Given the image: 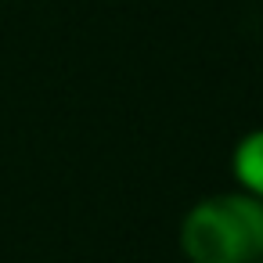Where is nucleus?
<instances>
[{
	"label": "nucleus",
	"mask_w": 263,
	"mask_h": 263,
	"mask_svg": "<svg viewBox=\"0 0 263 263\" xmlns=\"http://www.w3.org/2000/svg\"><path fill=\"white\" fill-rule=\"evenodd\" d=\"M180 252L191 263H259L263 202L245 191L198 198L180 220Z\"/></svg>",
	"instance_id": "obj_1"
},
{
	"label": "nucleus",
	"mask_w": 263,
	"mask_h": 263,
	"mask_svg": "<svg viewBox=\"0 0 263 263\" xmlns=\"http://www.w3.org/2000/svg\"><path fill=\"white\" fill-rule=\"evenodd\" d=\"M231 173H234V184L238 191L252 195L263 202V126L259 130H249L234 152H231Z\"/></svg>",
	"instance_id": "obj_2"
},
{
	"label": "nucleus",
	"mask_w": 263,
	"mask_h": 263,
	"mask_svg": "<svg viewBox=\"0 0 263 263\" xmlns=\"http://www.w3.org/2000/svg\"><path fill=\"white\" fill-rule=\"evenodd\" d=\"M259 263H263V259H259Z\"/></svg>",
	"instance_id": "obj_3"
}]
</instances>
